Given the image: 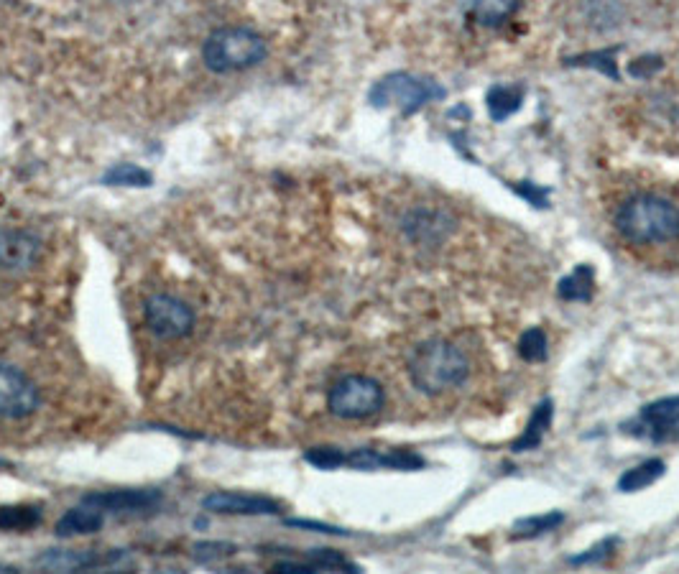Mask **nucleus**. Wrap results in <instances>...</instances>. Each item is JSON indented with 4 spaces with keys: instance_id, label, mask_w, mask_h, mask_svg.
Instances as JSON below:
<instances>
[{
    "instance_id": "nucleus-1",
    "label": "nucleus",
    "mask_w": 679,
    "mask_h": 574,
    "mask_svg": "<svg viewBox=\"0 0 679 574\" xmlns=\"http://www.w3.org/2000/svg\"><path fill=\"white\" fill-rule=\"evenodd\" d=\"M616 228L636 245L669 243L679 238V210L657 194H636L618 210Z\"/></svg>"
},
{
    "instance_id": "nucleus-2",
    "label": "nucleus",
    "mask_w": 679,
    "mask_h": 574,
    "mask_svg": "<svg viewBox=\"0 0 679 574\" xmlns=\"http://www.w3.org/2000/svg\"><path fill=\"white\" fill-rule=\"evenodd\" d=\"M411 383L422 393H440L460 388L470 378L468 355L450 340H429L417 347L409 363Z\"/></svg>"
},
{
    "instance_id": "nucleus-3",
    "label": "nucleus",
    "mask_w": 679,
    "mask_h": 574,
    "mask_svg": "<svg viewBox=\"0 0 679 574\" xmlns=\"http://www.w3.org/2000/svg\"><path fill=\"white\" fill-rule=\"evenodd\" d=\"M269 46L248 26H223L202 41V64L215 74L246 72L266 59Z\"/></svg>"
},
{
    "instance_id": "nucleus-4",
    "label": "nucleus",
    "mask_w": 679,
    "mask_h": 574,
    "mask_svg": "<svg viewBox=\"0 0 679 574\" xmlns=\"http://www.w3.org/2000/svg\"><path fill=\"white\" fill-rule=\"evenodd\" d=\"M442 97H445V87L440 82L409 72L386 74L368 92V100H371L373 108H394L401 115L417 113L424 105L442 100Z\"/></svg>"
},
{
    "instance_id": "nucleus-5",
    "label": "nucleus",
    "mask_w": 679,
    "mask_h": 574,
    "mask_svg": "<svg viewBox=\"0 0 679 574\" xmlns=\"http://www.w3.org/2000/svg\"><path fill=\"white\" fill-rule=\"evenodd\" d=\"M386 404V391L381 383L371 376H345L337 383H332L327 393V409L337 419H371Z\"/></svg>"
},
{
    "instance_id": "nucleus-6",
    "label": "nucleus",
    "mask_w": 679,
    "mask_h": 574,
    "mask_svg": "<svg viewBox=\"0 0 679 574\" xmlns=\"http://www.w3.org/2000/svg\"><path fill=\"white\" fill-rule=\"evenodd\" d=\"M143 322L159 340H182L192 335L197 317L187 302L172 294H151L143 302Z\"/></svg>"
},
{
    "instance_id": "nucleus-7",
    "label": "nucleus",
    "mask_w": 679,
    "mask_h": 574,
    "mask_svg": "<svg viewBox=\"0 0 679 574\" xmlns=\"http://www.w3.org/2000/svg\"><path fill=\"white\" fill-rule=\"evenodd\" d=\"M41 404L39 386L23 370L0 365V419H26Z\"/></svg>"
},
{
    "instance_id": "nucleus-8",
    "label": "nucleus",
    "mask_w": 679,
    "mask_h": 574,
    "mask_svg": "<svg viewBox=\"0 0 679 574\" xmlns=\"http://www.w3.org/2000/svg\"><path fill=\"white\" fill-rule=\"evenodd\" d=\"M634 434L654 442H679V396L662 398L644 406L636 416Z\"/></svg>"
},
{
    "instance_id": "nucleus-9",
    "label": "nucleus",
    "mask_w": 679,
    "mask_h": 574,
    "mask_svg": "<svg viewBox=\"0 0 679 574\" xmlns=\"http://www.w3.org/2000/svg\"><path fill=\"white\" fill-rule=\"evenodd\" d=\"M41 256V238L23 228H0V268L29 271Z\"/></svg>"
},
{
    "instance_id": "nucleus-10",
    "label": "nucleus",
    "mask_w": 679,
    "mask_h": 574,
    "mask_svg": "<svg viewBox=\"0 0 679 574\" xmlns=\"http://www.w3.org/2000/svg\"><path fill=\"white\" fill-rule=\"evenodd\" d=\"M202 508L210 513H228V516H274L281 506L263 495H243L233 490H217L202 501Z\"/></svg>"
},
{
    "instance_id": "nucleus-11",
    "label": "nucleus",
    "mask_w": 679,
    "mask_h": 574,
    "mask_svg": "<svg viewBox=\"0 0 679 574\" xmlns=\"http://www.w3.org/2000/svg\"><path fill=\"white\" fill-rule=\"evenodd\" d=\"M100 511H138L151 508L161 501L159 490H108V493H90L82 498Z\"/></svg>"
},
{
    "instance_id": "nucleus-12",
    "label": "nucleus",
    "mask_w": 679,
    "mask_h": 574,
    "mask_svg": "<svg viewBox=\"0 0 679 574\" xmlns=\"http://www.w3.org/2000/svg\"><path fill=\"white\" fill-rule=\"evenodd\" d=\"M105 516L97 506L82 501V506L69 508L62 518L57 521V536L62 539H72V536L80 534H95V531L103 529Z\"/></svg>"
},
{
    "instance_id": "nucleus-13",
    "label": "nucleus",
    "mask_w": 679,
    "mask_h": 574,
    "mask_svg": "<svg viewBox=\"0 0 679 574\" xmlns=\"http://www.w3.org/2000/svg\"><path fill=\"white\" fill-rule=\"evenodd\" d=\"M115 559H120L118 552L105 557V554L92 552V549H82V552H57V549H52V552H46L44 557H39L36 562H39L41 567L75 572V569H90V567H100V564H110V562H115Z\"/></svg>"
},
{
    "instance_id": "nucleus-14",
    "label": "nucleus",
    "mask_w": 679,
    "mask_h": 574,
    "mask_svg": "<svg viewBox=\"0 0 679 574\" xmlns=\"http://www.w3.org/2000/svg\"><path fill=\"white\" fill-rule=\"evenodd\" d=\"M554 419V404L552 398H544L542 404L534 406L529 421H526V429L521 432V437L514 442V452H529V449H537L542 444L544 434L549 432Z\"/></svg>"
},
{
    "instance_id": "nucleus-15",
    "label": "nucleus",
    "mask_w": 679,
    "mask_h": 574,
    "mask_svg": "<svg viewBox=\"0 0 679 574\" xmlns=\"http://www.w3.org/2000/svg\"><path fill=\"white\" fill-rule=\"evenodd\" d=\"M521 103H524V87L496 85L488 90V113L496 123L511 118L521 108Z\"/></svg>"
},
{
    "instance_id": "nucleus-16",
    "label": "nucleus",
    "mask_w": 679,
    "mask_h": 574,
    "mask_svg": "<svg viewBox=\"0 0 679 574\" xmlns=\"http://www.w3.org/2000/svg\"><path fill=\"white\" fill-rule=\"evenodd\" d=\"M664 470H667V465L662 460H657V457H651V460L623 472L621 480H618V490L621 493H636V490L649 488V485H654L662 478Z\"/></svg>"
},
{
    "instance_id": "nucleus-17",
    "label": "nucleus",
    "mask_w": 679,
    "mask_h": 574,
    "mask_svg": "<svg viewBox=\"0 0 679 574\" xmlns=\"http://www.w3.org/2000/svg\"><path fill=\"white\" fill-rule=\"evenodd\" d=\"M595 291V273L590 266H577L575 271L570 273V276H565V279L560 281V286H557V294H560V299H565V302H590V296H593Z\"/></svg>"
},
{
    "instance_id": "nucleus-18",
    "label": "nucleus",
    "mask_w": 679,
    "mask_h": 574,
    "mask_svg": "<svg viewBox=\"0 0 679 574\" xmlns=\"http://www.w3.org/2000/svg\"><path fill=\"white\" fill-rule=\"evenodd\" d=\"M519 0H470V13L480 26H496L516 11Z\"/></svg>"
},
{
    "instance_id": "nucleus-19",
    "label": "nucleus",
    "mask_w": 679,
    "mask_h": 574,
    "mask_svg": "<svg viewBox=\"0 0 679 574\" xmlns=\"http://www.w3.org/2000/svg\"><path fill=\"white\" fill-rule=\"evenodd\" d=\"M151 182L154 177L149 171L136 164H115L103 177V184L108 187H151Z\"/></svg>"
},
{
    "instance_id": "nucleus-20",
    "label": "nucleus",
    "mask_w": 679,
    "mask_h": 574,
    "mask_svg": "<svg viewBox=\"0 0 679 574\" xmlns=\"http://www.w3.org/2000/svg\"><path fill=\"white\" fill-rule=\"evenodd\" d=\"M41 518V508L36 506H0V529H31Z\"/></svg>"
},
{
    "instance_id": "nucleus-21",
    "label": "nucleus",
    "mask_w": 679,
    "mask_h": 574,
    "mask_svg": "<svg viewBox=\"0 0 679 574\" xmlns=\"http://www.w3.org/2000/svg\"><path fill=\"white\" fill-rule=\"evenodd\" d=\"M549 353V342L544 330L539 327H531L521 335L519 340V355L526 360V363H544Z\"/></svg>"
},
{
    "instance_id": "nucleus-22",
    "label": "nucleus",
    "mask_w": 679,
    "mask_h": 574,
    "mask_svg": "<svg viewBox=\"0 0 679 574\" xmlns=\"http://www.w3.org/2000/svg\"><path fill=\"white\" fill-rule=\"evenodd\" d=\"M307 562L312 564L314 572H327V569H332V572H340V569H345V572H360L358 564H353L348 557L335 552V549H314V552H309Z\"/></svg>"
},
{
    "instance_id": "nucleus-23",
    "label": "nucleus",
    "mask_w": 679,
    "mask_h": 574,
    "mask_svg": "<svg viewBox=\"0 0 679 574\" xmlns=\"http://www.w3.org/2000/svg\"><path fill=\"white\" fill-rule=\"evenodd\" d=\"M562 513L552 511L547 516H531L524 518V521L516 523V539H531V536L547 534V531H554L562 523Z\"/></svg>"
},
{
    "instance_id": "nucleus-24",
    "label": "nucleus",
    "mask_w": 679,
    "mask_h": 574,
    "mask_svg": "<svg viewBox=\"0 0 679 574\" xmlns=\"http://www.w3.org/2000/svg\"><path fill=\"white\" fill-rule=\"evenodd\" d=\"M304 460L320 470H335L345 465V452L337 447H312L304 452Z\"/></svg>"
},
{
    "instance_id": "nucleus-25",
    "label": "nucleus",
    "mask_w": 679,
    "mask_h": 574,
    "mask_svg": "<svg viewBox=\"0 0 679 574\" xmlns=\"http://www.w3.org/2000/svg\"><path fill=\"white\" fill-rule=\"evenodd\" d=\"M618 546V539L616 536H611V539H603L598 546H593V549H588L585 554H577V557H570V564H595V562H603L605 557H611V552Z\"/></svg>"
}]
</instances>
